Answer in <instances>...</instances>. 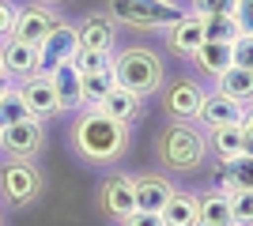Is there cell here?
<instances>
[{
  "instance_id": "1",
  "label": "cell",
  "mask_w": 253,
  "mask_h": 226,
  "mask_svg": "<svg viewBox=\"0 0 253 226\" xmlns=\"http://www.w3.org/2000/svg\"><path fill=\"white\" fill-rule=\"evenodd\" d=\"M72 143L87 162H114L128 147V125L106 117L102 109H87L72 125Z\"/></svg>"
},
{
  "instance_id": "2",
  "label": "cell",
  "mask_w": 253,
  "mask_h": 226,
  "mask_svg": "<svg viewBox=\"0 0 253 226\" xmlns=\"http://www.w3.org/2000/svg\"><path fill=\"white\" fill-rule=\"evenodd\" d=\"M155 155L163 162V170H170V173H197L208 162V140L189 121H174V125L163 129V136L155 143Z\"/></svg>"
},
{
  "instance_id": "3",
  "label": "cell",
  "mask_w": 253,
  "mask_h": 226,
  "mask_svg": "<svg viewBox=\"0 0 253 226\" xmlns=\"http://www.w3.org/2000/svg\"><path fill=\"white\" fill-rule=\"evenodd\" d=\"M114 75H117V87H125L132 95H155L163 79H167V68H163V57L144 49V45H128L125 53H117L114 61Z\"/></svg>"
},
{
  "instance_id": "4",
  "label": "cell",
  "mask_w": 253,
  "mask_h": 226,
  "mask_svg": "<svg viewBox=\"0 0 253 226\" xmlns=\"http://www.w3.org/2000/svg\"><path fill=\"white\" fill-rule=\"evenodd\" d=\"M106 15L132 31H167L185 15L174 0H110Z\"/></svg>"
},
{
  "instance_id": "5",
  "label": "cell",
  "mask_w": 253,
  "mask_h": 226,
  "mask_svg": "<svg viewBox=\"0 0 253 226\" xmlns=\"http://www.w3.org/2000/svg\"><path fill=\"white\" fill-rule=\"evenodd\" d=\"M45 181H42V170L34 166L31 159H11L0 166V196L15 207H31L38 204Z\"/></svg>"
},
{
  "instance_id": "6",
  "label": "cell",
  "mask_w": 253,
  "mask_h": 226,
  "mask_svg": "<svg viewBox=\"0 0 253 226\" xmlns=\"http://www.w3.org/2000/svg\"><path fill=\"white\" fill-rule=\"evenodd\" d=\"M57 15H53L49 8H42V4H27V8H19L15 11V27H11V38L15 42H23V45H38L45 42L53 34V27H57Z\"/></svg>"
},
{
  "instance_id": "7",
  "label": "cell",
  "mask_w": 253,
  "mask_h": 226,
  "mask_svg": "<svg viewBox=\"0 0 253 226\" xmlns=\"http://www.w3.org/2000/svg\"><path fill=\"white\" fill-rule=\"evenodd\" d=\"M45 143V132H42V121L38 117H27L19 125H8L0 129V147L8 151L11 159H34Z\"/></svg>"
},
{
  "instance_id": "8",
  "label": "cell",
  "mask_w": 253,
  "mask_h": 226,
  "mask_svg": "<svg viewBox=\"0 0 253 226\" xmlns=\"http://www.w3.org/2000/svg\"><path fill=\"white\" fill-rule=\"evenodd\" d=\"M38 53H42V72H53L57 65L76 61V53H80V31L72 23H57L53 34L38 45Z\"/></svg>"
},
{
  "instance_id": "9",
  "label": "cell",
  "mask_w": 253,
  "mask_h": 226,
  "mask_svg": "<svg viewBox=\"0 0 253 226\" xmlns=\"http://www.w3.org/2000/svg\"><path fill=\"white\" fill-rule=\"evenodd\" d=\"M204 42H208V31H204V15L197 11H185L174 27H167V45L178 57H193Z\"/></svg>"
},
{
  "instance_id": "10",
  "label": "cell",
  "mask_w": 253,
  "mask_h": 226,
  "mask_svg": "<svg viewBox=\"0 0 253 226\" xmlns=\"http://www.w3.org/2000/svg\"><path fill=\"white\" fill-rule=\"evenodd\" d=\"M98 200H102V211L114 219H128L136 211V196H132V177L125 173H110L98 189Z\"/></svg>"
},
{
  "instance_id": "11",
  "label": "cell",
  "mask_w": 253,
  "mask_h": 226,
  "mask_svg": "<svg viewBox=\"0 0 253 226\" xmlns=\"http://www.w3.org/2000/svg\"><path fill=\"white\" fill-rule=\"evenodd\" d=\"M53 91H57V109L61 113H72V109H84V72L68 61V65H57L49 72Z\"/></svg>"
},
{
  "instance_id": "12",
  "label": "cell",
  "mask_w": 253,
  "mask_h": 226,
  "mask_svg": "<svg viewBox=\"0 0 253 226\" xmlns=\"http://www.w3.org/2000/svg\"><path fill=\"white\" fill-rule=\"evenodd\" d=\"M201 102H204V91L193 79H178V83L167 87V95H163V106L174 121H197L201 113Z\"/></svg>"
},
{
  "instance_id": "13",
  "label": "cell",
  "mask_w": 253,
  "mask_h": 226,
  "mask_svg": "<svg viewBox=\"0 0 253 226\" xmlns=\"http://www.w3.org/2000/svg\"><path fill=\"white\" fill-rule=\"evenodd\" d=\"M19 91H23V98H27V109H31V117L45 121V117H53V113H61V109H57V91H53L49 72L27 75Z\"/></svg>"
},
{
  "instance_id": "14",
  "label": "cell",
  "mask_w": 253,
  "mask_h": 226,
  "mask_svg": "<svg viewBox=\"0 0 253 226\" xmlns=\"http://www.w3.org/2000/svg\"><path fill=\"white\" fill-rule=\"evenodd\" d=\"M197 121H201L204 129H223V125H242V121H246V106L215 91V95H204V102H201V113H197Z\"/></svg>"
},
{
  "instance_id": "15",
  "label": "cell",
  "mask_w": 253,
  "mask_h": 226,
  "mask_svg": "<svg viewBox=\"0 0 253 226\" xmlns=\"http://www.w3.org/2000/svg\"><path fill=\"white\" fill-rule=\"evenodd\" d=\"M0 53H4V72L11 79H27V75L42 72V53L34 45H23L15 38H8V42H0Z\"/></svg>"
},
{
  "instance_id": "16",
  "label": "cell",
  "mask_w": 253,
  "mask_h": 226,
  "mask_svg": "<svg viewBox=\"0 0 253 226\" xmlns=\"http://www.w3.org/2000/svg\"><path fill=\"white\" fill-rule=\"evenodd\" d=\"M132 196H136V211H163L167 200L174 196V185L167 177H155V173H144V177H132Z\"/></svg>"
},
{
  "instance_id": "17",
  "label": "cell",
  "mask_w": 253,
  "mask_h": 226,
  "mask_svg": "<svg viewBox=\"0 0 253 226\" xmlns=\"http://www.w3.org/2000/svg\"><path fill=\"white\" fill-rule=\"evenodd\" d=\"M80 49H98V53H110L117 42V31H114V19L110 15H87L80 27Z\"/></svg>"
},
{
  "instance_id": "18",
  "label": "cell",
  "mask_w": 253,
  "mask_h": 226,
  "mask_svg": "<svg viewBox=\"0 0 253 226\" xmlns=\"http://www.w3.org/2000/svg\"><path fill=\"white\" fill-rule=\"evenodd\" d=\"M163 226H197L201 223V196L193 193H174L167 200V207L159 211Z\"/></svg>"
},
{
  "instance_id": "19",
  "label": "cell",
  "mask_w": 253,
  "mask_h": 226,
  "mask_svg": "<svg viewBox=\"0 0 253 226\" xmlns=\"http://www.w3.org/2000/svg\"><path fill=\"white\" fill-rule=\"evenodd\" d=\"M193 61H197V68H201L204 75L219 79V75L234 65V45L231 42H204L201 49L193 53Z\"/></svg>"
},
{
  "instance_id": "20",
  "label": "cell",
  "mask_w": 253,
  "mask_h": 226,
  "mask_svg": "<svg viewBox=\"0 0 253 226\" xmlns=\"http://www.w3.org/2000/svg\"><path fill=\"white\" fill-rule=\"evenodd\" d=\"M95 109H102L106 117L121 121V125H132V121L140 117V95H132V91H125V87H114Z\"/></svg>"
},
{
  "instance_id": "21",
  "label": "cell",
  "mask_w": 253,
  "mask_h": 226,
  "mask_svg": "<svg viewBox=\"0 0 253 226\" xmlns=\"http://www.w3.org/2000/svg\"><path fill=\"white\" fill-rule=\"evenodd\" d=\"M208 151L219 162H231L242 155V125H223V129H208Z\"/></svg>"
},
{
  "instance_id": "22",
  "label": "cell",
  "mask_w": 253,
  "mask_h": 226,
  "mask_svg": "<svg viewBox=\"0 0 253 226\" xmlns=\"http://www.w3.org/2000/svg\"><path fill=\"white\" fill-rule=\"evenodd\" d=\"M215 83H219V95L234 98V102H242V106H250V102H253V72H250V68L231 65Z\"/></svg>"
},
{
  "instance_id": "23",
  "label": "cell",
  "mask_w": 253,
  "mask_h": 226,
  "mask_svg": "<svg viewBox=\"0 0 253 226\" xmlns=\"http://www.w3.org/2000/svg\"><path fill=\"white\" fill-rule=\"evenodd\" d=\"M197 226H234L231 196L223 193H204L201 196V223Z\"/></svg>"
},
{
  "instance_id": "24",
  "label": "cell",
  "mask_w": 253,
  "mask_h": 226,
  "mask_svg": "<svg viewBox=\"0 0 253 226\" xmlns=\"http://www.w3.org/2000/svg\"><path fill=\"white\" fill-rule=\"evenodd\" d=\"M117 87V75H114V68H106V72H91V75H84V106L87 109H95L98 102H102L110 91Z\"/></svg>"
},
{
  "instance_id": "25",
  "label": "cell",
  "mask_w": 253,
  "mask_h": 226,
  "mask_svg": "<svg viewBox=\"0 0 253 226\" xmlns=\"http://www.w3.org/2000/svg\"><path fill=\"white\" fill-rule=\"evenodd\" d=\"M204 31H208V42H231V45L246 34L238 15H204Z\"/></svg>"
},
{
  "instance_id": "26",
  "label": "cell",
  "mask_w": 253,
  "mask_h": 226,
  "mask_svg": "<svg viewBox=\"0 0 253 226\" xmlns=\"http://www.w3.org/2000/svg\"><path fill=\"white\" fill-rule=\"evenodd\" d=\"M31 117V109H27V98H23L19 87H8L4 98H0V129H8V125H19V121Z\"/></svg>"
},
{
  "instance_id": "27",
  "label": "cell",
  "mask_w": 253,
  "mask_h": 226,
  "mask_svg": "<svg viewBox=\"0 0 253 226\" xmlns=\"http://www.w3.org/2000/svg\"><path fill=\"white\" fill-rule=\"evenodd\" d=\"M231 211H234V226H253V189H234Z\"/></svg>"
},
{
  "instance_id": "28",
  "label": "cell",
  "mask_w": 253,
  "mask_h": 226,
  "mask_svg": "<svg viewBox=\"0 0 253 226\" xmlns=\"http://www.w3.org/2000/svg\"><path fill=\"white\" fill-rule=\"evenodd\" d=\"M72 65L80 68L84 75H91V72H106V68H114V57H110V53H98V49H80Z\"/></svg>"
},
{
  "instance_id": "29",
  "label": "cell",
  "mask_w": 253,
  "mask_h": 226,
  "mask_svg": "<svg viewBox=\"0 0 253 226\" xmlns=\"http://www.w3.org/2000/svg\"><path fill=\"white\" fill-rule=\"evenodd\" d=\"M193 11L197 15H234L238 0H193Z\"/></svg>"
},
{
  "instance_id": "30",
  "label": "cell",
  "mask_w": 253,
  "mask_h": 226,
  "mask_svg": "<svg viewBox=\"0 0 253 226\" xmlns=\"http://www.w3.org/2000/svg\"><path fill=\"white\" fill-rule=\"evenodd\" d=\"M234 65L253 72V34H242V38L234 42Z\"/></svg>"
},
{
  "instance_id": "31",
  "label": "cell",
  "mask_w": 253,
  "mask_h": 226,
  "mask_svg": "<svg viewBox=\"0 0 253 226\" xmlns=\"http://www.w3.org/2000/svg\"><path fill=\"white\" fill-rule=\"evenodd\" d=\"M15 4L11 0H0V42H8L11 38V27H15Z\"/></svg>"
},
{
  "instance_id": "32",
  "label": "cell",
  "mask_w": 253,
  "mask_h": 226,
  "mask_svg": "<svg viewBox=\"0 0 253 226\" xmlns=\"http://www.w3.org/2000/svg\"><path fill=\"white\" fill-rule=\"evenodd\" d=\"M125 226H163V219L155 215V211H132L128 219H121Z\"/></svg>"
},
{
  "instance_id": "33",
  "label": "cell",
  "mask_w": 253,
  "mask_h": 226,
  "mask_svg": "<svg viewBox=\"0 0 253 226\" xmlns=\"http://www.w3.org/2000/svg\"><path fill=\"white\" fill-rule=\"evenodd\" d=\"M238 23H242V31L246 34H253V0H238Z\"/></svg>"
},
{
  "instance_id": "34",
  "label": "cell",
  "mask_w": 253,
  "mask_h": 226,
  "mask_svg": "<svg viewBox=\"0 0 253 226\" xmlns=\"http://www.w3.org/2000/svg\"><path fill=\"white\" fill-rule=\"evenodd\" d=\"M242 155H253V125L242 121Z\"/></svg>"
},
{
  "instance_id": "35",
  "label": "cell",
  "mask_w": 253,
  "mask_h": 226,
  "mask_svg": "<svg viewBox=\"0 0 253 226\" xmlns=\"http://www.w3.org/2000/svg\"><path fill=\"white\" fill-rule=\"evenodd\" d=\"M246 125H253V102L246 106Z\"/></svg>"
},
{
  "instance_id": "36",
  "label": "cell",
  "mask_w": 253,
  "mask_h": 226,
  "mask_svg": "<svg viewBox=\"0 0 253 226\" xmlns=\"http://www.w3.org/2000/svg\"><path fill=\"white\" fill-rule=\"evenodd\" d=\"M0 79H8V72H4V53H0Z\"/></svg>"
},
{
  "instance_id": "37",
  "label": "cell",
  "mask_w": 253,
  "mask_h": 226,
  "mask_svg": "<svg viewBox=\"0 0 253 226\" xmlns=\"http://www.w3.org/2000/svg\"><path fill=\"white\" fill-rule=\"evenodd\" d=\"M8 87H11V83H4V79H0V98H4V91H8Z\"/></svg>"
},
{
  "instance_id": "38",
  "label": "cell",
  "mask_w": 253,
  "mask_h": 226,
  "mask_svg": "<svg viewBox=\"0 0 253 226\" xmlns=\"http://www.w3.org/2000/svg\"><path fill=\"white\" fill-rule=\"evenodd\" d=\"M42 4H57V0H42Z\"/></svg>"
},
{
  "instance_id": "39",
  "label": "cell",
  "mask_w": 253,
  "mask_h": 226,
  "mask_svg": "<svg viewBox=\"0 0 253 226\" xmlns=\"http://www.w3.org/2000/svg\"><path fill=\"white\" fill-rule=\"evenodd\" d=\"M174 4H178V0H174Z\"/></svg>"
}]
</instances>
